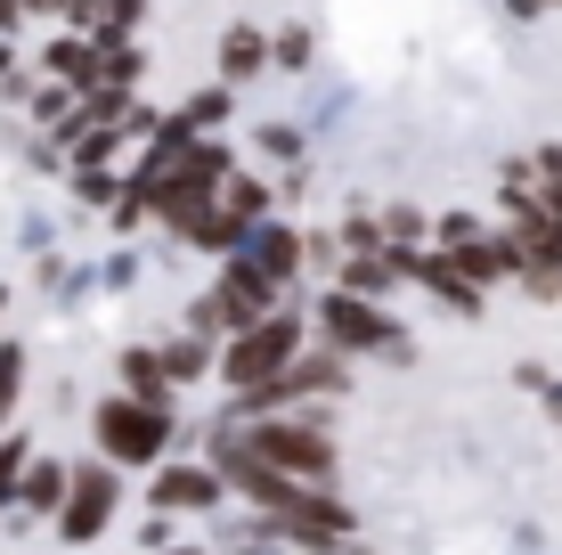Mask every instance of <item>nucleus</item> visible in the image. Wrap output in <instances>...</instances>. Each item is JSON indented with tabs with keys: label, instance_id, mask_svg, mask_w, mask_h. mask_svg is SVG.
Listing matches in <instances>:
<instances>
[{
	"label": "nucleus",
	"instance_id": "1",
	"mask_svg": "<svg viewBox=\"0 0 562 555\" xmlns=\"http://www.w3.org/2000/svg\"><path fill=\"white\" fill-rule=\"evenodd\" d=\"M310 319L302 311H278V319H261V328H245L237 343H221V392L228 400H254L269 385H285V376L302 368V352H310Z\"/></svg>",
	"mask_w": 562,
	"mask_h": 555
},
{
	"label": "nucleus",
	"instance_id": "2",
	"mask_svg": "<svg viewBox=\"0 0 562 555\" xmlns=\"http://www.w3.org/2000/svg\"><path fill=\"white\" fill-rule=\"evenodd\" d=\"M310 328H318V343H335L342 359H408V328L392 319V302H367L351 295V286H326L318 311H310Z\"/></svg>",
	"mask_w": 562,
	"mask_h": 555
},
{
	"label": "nucleus",
	"instance_id": "3",
	"mask_svg": "<svg viewBox=\"0 0 562 555\" xmlns=\"http://www.w3.org/2000/svg\"><path fill=\"white\" fill-rule=\"evenodd\" d=\"M90 442H99L106 466H164L171 449V409L164 400H131V392H106L99 409H90Z\"/></svg>",
	"mask_w": 562,
	"mask_h": 555
},
{
	"label": "nucleus",
	"instance_id": "4",
	"mask_svg": "<svg viewBox=\"0 0 562 555\" xmlns=\"http://www.w3.org/2000/svg\"><path fill=\"white\" fill-rule=\"evenodd\" d=\"M228 433H237L261 466L335 490V433H326V425H310V417H254V425H228Z\"/></svg>",
	"mask_w": 562,
	"mask_h": 555
},
{
	"label": "nucleus",
	"instance_id": "5",
	"mask_svg": "<svg viewBox=\"0 0 562 555\" xmlns=\"http://www.w3.org/2000/svg\"><path fill=\"white\" fill-rule=\"evenodd\" d=\"M114 507H123V466H74V499H66V514H57V540L66 547L106 540Z\"/></svg>",
	"mask_w": 562,
	"mask_h": 555
},
{
	"label": "nucleus",
	"instance_id": "6",
	"mask_svg": "<svg viewBox=\"0 0 562 555\" xmlns=\"http://www.w3.org/2000/svg\"><path fill=\"white\" fill-rule=\"evenodd\" d=\"M221 499H228V482H221L212 457H164V466L147 474V507L155 514H212Z\"/></svg>",
	"mask_w": 562,
	"mask_h": 555
},
{
	"label": "nucleus",
	"instance_id": "7",
	"mask_svg": "<svg viewBox=\"0 0 562 555\" xmlns=\"http://www.w3.org/2000/svg\"><path fill=\"white\" fill-rule=\"evenodd\" d=\"M212 295H221L228 311H237V328H261V319L294 311V302H285V286L269 278L254 254H228V262H221V278H212Z\"/></svg>",
	"mask_w": 562,
	"mask_h": 555
},
{
	"label": "nucleus",
	"instance_id": "8",
	"mask_svg": "<svg viewBox=\"0 0 562 555\" xmlns=\"http://www.w3.org/2000/svg\"><path fill=\"white\" fill-rule=\"evenodd\" d=\"M74 499V466L66 457H42L33 449V466H25V490H16V514H33V523H57Z\"/></svg>",
	"mask_w": 562,
	"mask_h": 555
},
{
	"label": "nucleus",
	"instance_id": "9",
	"mask_svg": "<svg viewBox=\"0 0 562 555\" xmlns=\"http://www.w3.org/2000/svg\"><path fill=\"white\" fill-rule=\"evenodd\" d=\"M245 254H254L278 286H294V278H302V262H310V245H302V229H294V221H269V229H254V245H245Z\"/></svg>",
	"mask_w": 562,
	"mask_h": 555
},
{
	"label": "nucleus",
	"instance_id": "10",
	"mask_svg": "<svg viewBox=\"0 0 562 555\" xmlns=\"http://www.w3.org/2000/svg\"><path fill=\"white\" fill-rule=\"evenodd\" d=\"M114 376H123L131 400H164L171 409V368H164V343H131L123 359H114Z\"/></svg>",
	"mask_w": 562,
	"mask_h": 555
},
{
	"label": "nucleus",
	"instance_id": "11",
	"mask_svg": "<svg viewBox=\"0 0 562 555\" xmlns=\"http://www.w3.org/2000/svg\"><path fill=\"white\" fill-rule=\"evenodd\" d=\"M400 278H408V270H400V254H392V245H375V254H351V262H342L335 286H351V295H367V302H392Z\"/></svg>",
	"mask_w": 562,
	"mask_h": 555
},
{
	"label": "nucleus",
	"instance_id": "12",
	"mask_svg": "<svg viewBox=\"0 0 562 555\" xmlns=\"http://www.w3.org/2000/svg\"><path fill=\"white\" fill-rule=\"evenodd\" d=\"M261 66H278V49H269V33H254V25H228V33H221V82L237 90V82H254Z\"/></svg>",
	"mask_w": 562,
	"mask_h": 555
},
{
	"label": "nucleus",
	"instance_id": "13",
	"mask_svg": "<svg viewBox=\"0 0 562 555\" xmlns=\"http://www.w3.org/2000/svg\"><path fill=\"white\" fill-rule=\"evenodd\" d=\"M164 368H171V385H196V376H212V385H221V343L188 328V335L164 343Z\"/></svg>",
	"mask_w": 562,
	"mask_h": 555
},
{
	"label": "nucleus",
	"instance_id": "14",
	"mask_svg": "<svg viewBox=\"0 0 562 555\" xmlns=\"http://www.w3.org/2000/svg\"><path fill=\"white\" fill-rule=\"evenodd\" d=\"M269 197H278V180H254V171H237V180H228V213H237L245 229H269Z\"/></svg>",
	"mask_w": 562,
	"mask_h": 555
},
{
	"label": "nucleus",
	"instance_id": "15",
	"mask_svg": "<svg viewBox=\"0 0 562 555\" xmlns=\"http://www.w3.org/2000/svg\"><path fill=\"white\" fill-rule=\"evenodd\" d=\"M25 466H33V442L25 433H0V514L16 507V490H25Z\"/></svg>",
	"mask_w": 562,
	"mask_h": 555
},
{
	"label": "nucleus",
	"instance_id": "16",
	"mask_svg": "<svg viewBox=\"0 0 562 555\" xmlns=\"http://www.w3.org/2000/svg\"><path fill=\"white\" fill-rule=\"evenodd\" d=\"M16 400H25V343H9V335H0V433H9Z\"/></svg>",
	"mask_w": 562,
	"mask_h": 555
},
{
	"label": "nucleus",
	"instance_id": "17",
	"mask_svg": "<svg viewBox=\"0 0 562 555\" xmlns=\"http://www.w3.org/2000/svg\"><path fill=\"white\" fill-rule=\"evenodd\" d=\"M180 114H188L196 131H212V123H228V114H237V90H228V82H212V90H196V99H188Z\"/></svg>",
	"mask_w": 562,
	"mask_h": 555
},
{
	"label": "nucleus",
	"instance_id": "18",
	"mask_svg": "<svg viewBox=\"0 0 562 555\" xmlns=\"http://www.w3.org/2000/svg\"><path fill=\"white\" fill-rule=\"evenodd\" d=\"M521 295H538V302H562V262H530V270H521Z\"/></svg>",
	"mask_w": 562,
	"mask_h": 555
},
{
	"label": "nucleus",
	"instance_id": "19",
	"mask_svg": "<svg viewBox=\"0 0 562 555\" xmlns=\"http://www.w3.org/2000/svg\"><path fill=\"white\" fill-rule=\"evenodd\" d=\"M269 49H278V66H310V25H285V33H269Z\"/></svg>",
	"mask_w": 562,
	"mask_h": 555
},
{
	"label": "nucleus",
	"instance_id": "20",
	"mask_svg": "<svg viewBox=\"0 0 562 555\" xmlns=\"http://www.w3.org/2000/svg\"><path fill=\"white\" fill-rule=\"evenodd\" d=\"M25 25V0H0V33H16Z\"/></svg>",
	"mask_w": 562,
	"mask_h": 555
},
{
	"label": "nucleus",
	"instance_id": "21",
	"mask_svg": "<svg viewBox=\"0 0 562 555\" xmlns=\"http://www.w3.org/2000/svg\"><path fill=\"white\" fill-rule=\"evenodd\" d=\"M0 82H16V49H9V33H0Z\"/></svg>",
	"mask_w": 562,
	"mask_h": 555
},
{
	"label": "nucleus",
	"instance_id": "22",
	"mask_svg": "<svg viewBox=\"0 0 562 555\" xmlns=\"http://www.w3.org/2000/svg\"><path fill=\"white\" fill-rule=\"evenodd\" d=\"M237 555H294V547H278V540H254V547H237Z\"/></svg>",
	"mask_w": 562,
	"mask_h": 555
},
{
	"label": "nucleus",
	"instance_id": "23",
	"mask_svg": "<svg viewBox=\"0 0 562 555\" xmlns=\"http://www.w3.org/2000/svg\"><path fill=\"white\" fill-rule=\"evenodd\" d=\"M547 417H554V425H562V392H554V385H547Z\"/></svg>",
	"mask_w": 562,
	"mask_h": 555
},
{
	"label": "nucleus",
	"instance_id": "24",
	"mask_svg": "<svg viewBox=\"0 0 562 555\" xmlns=\"http://www.w3.org/2000/svg\"><path fill=\"white\" fill-rule=\"evenodd\" d=\"M164 555H204V547H188V540H180V547H164Z\"/></svg>",
	"mask_w": 562,
	"mask_h": 555
},
{
	"label": "nucleus",
	"instance_id": "25",
	"mask_svg": "<svg viewBox=\"0 0 562 555\" xmlns=\"http://www.w3.org/2000/svg\"><path fill=\"white\" fill-rule=\"evenodd\" d=\"M0 311H9V286H0Z\"/></svg>",
	"mask_w": 562,
	"mask_h": 555
},
{
	"label": "nucleus",
	"instance_id": "26",
	"mask_svg": "<svg viewBox=\"0 0 562 555\" xmlns=\"http://www.w3.org/2000/svg\"><path fill=\"white\" fill-rule=\"evenodd\" d=\"M547 9H562V0H547Z\"/></svg>",
	"mask_w": 562,
	"mask_h": 555
}]
</instances>
